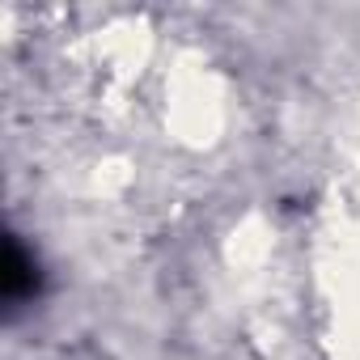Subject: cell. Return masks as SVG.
<instances>
[{
	"instance_id": "1",
	"label": "cell",
	"mask_w": 360,
	"mask_h": 360,
	"mask_svg": "<svg viewBox=\"0 0 360 360\" xmlns=\"http://www.w3.org/2000/svg\"><path fill=\"white\" fill-rule=\"evenodd\" d=\"M34 288H39L34 259L22 250V242H18V238H9V242H5V271H0V292H5V301H9V305H18V301H26Z\"/></svg>"
}]
</instances>
